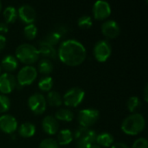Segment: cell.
Segmentation results:
<instances>
[{"mask_svg": "<svg viewBox=\"0 0 148 148\" xmlns=\"http://www.w3.org/2000/svg\"><path fill=\"white\" fill-rule=\"evenodd\" d=\"M58 57L61 62L68 66L75 67L82 64L86 57L85 47L77 40L69 39L63 41L58 49Z\"/></svg>", "mask_w": 148, "mask_h": 148, "instance_id": "cell-1", "label": "cell"}, {"mask_svg": "<svg viewBox=\"0 0 148 148\" xmlns=\"http://www.w3.org/2000/svg\"><path fill=\"white\" fill-rule=\"evenodd\" d=\"M146 126V121L142 114L134 113L124 119L121 124V130L127 135H137L140 134Z\"/></svg>", "mask_w": 148, "mask_h": 148, "instance_id": "cell-2", "label": "cell"}, {"mask_svg": "<svg viewBox=\"0 0 148 148\" xmlns=\"http://www.w3.org/2000/svg\"><path fill=\"white\" fill-rule=\"evenodd\" d=\"M15 54L16 58L27 65L35 63L39 58V52L37 49L29 43H23L19 45L16 48Z\"/></svg>", "mask_w": 148, "mask_h": 148, "instance_id": "cell-3", "label": "cell"}, {"mask_svg": "<svg viewBox=\"0 0 148 148\" xmlns=\"http://www.w3.org/2000/svg\"><path fill=\"white\" fill-rule=\"evenodd\" d=\"M96 133L95 131L88 128L80 127L75 131V140L77 148H89L96 140Z\"/></svg>", "mask_w": 148, "mask_h": 148, "instance_id": "cell-4", "label": "cell"}, {"mask_svg": "<svg viewBox=\"0 0 148 148\" xmlns=\"http://www.w3.org/2000/svg\"><path fill=\"white\" fill-rule=\"evenodd\" d=\"M85 96V92L80 88H72L69 89L63 95L62 102L71 108H75L80 105Z\"/></svg>", "mask_w": 148, "mask_h": 148, "instance_id": "cell-5", "label": "cell"}, {"mask_svg": "<svg viewBox=\"0 0 148 148\" xmlns=\"http://www.w3.org/2000/svg\"><path fill=\"white\" fill-rule=\"evenodd\" d=\"M78 122L83 127H88L93 126L97 122L100 118V113L95 108H86L82 109L78 114Z\"/></svg>", "mask_w": 148, "mask_h": 148, "instance_id": "cell-6", "label": "cell"}, {"mask_svg": "<svg viewBox=\"0 0 148 148\" xmlns=\"http://www.w3.org/2000/svg\"><path fill=\"white\" fill-rule=\"evenodd\" d=\"M37 76V71L35 67L27 65L23 68H22L18 74H17V82L21 86H28L34 82V81L36 79Z\"/></svg>", "mask_w": 148, "mask_h": 148, "instance_id": "cell-7", "label": "cell"}, {"mask_svg": "<svg viewBox=\"0 0 148 148\" xmlns=\"http://www.w3.org/2000/svg\"><path fill=\"white\" fill-rule=\"evenodd\" d=\"M112 48L107 40L97 42L94 47V56L99 62H106L111 56Z\"/></svg>", "mask_w": 148, "mask_h": 148, "instance_id": "cell-8", "label": "cell"}, {"mask_svg": "<svg viewBox=\"0 0 148 148\" xmlns=\"http://www.w3.org/2000/svg\"><path fill=\"white\" fill-rule=\"evenodd\" d=\"M28 106L29 109L35 114H42L46 110L47 101L44 96L42 94L36 93L29 96L28 100Z\"/></svg>", "mask_w": 148, "mask_h": 148, "instance_id": "cell-9", "label": "cell"}, {"mask_svg": "<svg viewBox=\"0 0 148 148\" xmlns=\"http://www.w3.org/2000/svg\"><path fill=\"white\" fill-rule=\"evenodd\" d=\"M111 14V7L109 3L103 0H98L93 7V15L96 20H105Z\"/></svg>", "mask_w": 148, "mask_h": 148, "instance_id": "cell-10", "label": "cell"}, {"mask_svg": "<svg viewBox=\"0 0 148 148\" xmlns=\"http://www.w3.org/2000/svg\"><path fill=\"white\" fill-rule=\"evenodd\" d=\"M16 86V81L13 75L3 73L0 75V92L6 95L11 93Z\"/></svg>", "mask_w": 148, "mask_h": 148, "instance_id": "cell-11", "label": "cell"}, {"mask_svg": "<svg viewBox=\"0 0 148 148\" xmlns=\"http://www.w3.org/2000/svg\"><path fill=\"white\" fill-rule=\"evenodd\" d=\"M102 34L108 39L116 38L121 32V28L114 20H108L101 25Z\"/></svg>", "mask_w": 148, "mask_h": 148, "instance_id": "cell-12", "label": "cell"}, {"mask_svg": "<svg viewBox=\"0 0 148 148\" xmlns=\"http://www.w3.org/2000/svg\"><path fill=\"white\" fill-rule=\"evenodd\" d=\"M17 128L16 120L10 114H3L0 116V130L5 134H13Z\"/></svg>", "mask_w": 148, "mask_h": 148, "instance_id": "cell-13", "label": "cell"}, {"mask_svg": "<svg viewBox=\"0 0 148 148\" xmlns=\"http://www.w3.org/2000/svg\"><path fill=\"white\" fill-rule=\"evenodd\" d=\"M17 15L19 16L20 19L27 25L33 23L36 17V10L29 4H23L20 6L17 11Z\"/></svg>", "mask_w": 148, "mask_h": 148, "instance_id": "cell-14", "label": "cell"}, {"mask_svg": "<svg viewBox=\"0 0 148 148\" xmlns=\"http://www.w3.org/2000/svg\"><path fill=\"white\" fill-rule=\"evenodd\" d=\"M42 126L44 132L49 135L56 134L59 128V124L57 120H56V118L51 115H48L43 118Z\"/></svg>", "mask_w": 148, "mask_h": 148, "instance_id": "cell-15", "label": "cell"}, {"mask_svg": "<svg viewBox=\"0 0 148 148\" xmlns=\"http://www.w3.org/2000/svg\"><path fill=\"white\" fill-rule=\"evenodd\" d=\"M39 55L43 56L44 57L47 58H51L55 59L56 57V51L54 49L53 46L50 44L47 43L45 41H40L38 43V49H37Z\"/></svg>", "mask_w": 148, "mask_h": 148, "instance_id": "cell-16", "label": "cell"}, {"mask_svg": "<svg viewBox=\"0 0 148 148\" xmlns=\"http://www.w3.org/2000/svg\"><path fill=\"white\" fill-rule=\"evenodd\" d=\"M2 68L6 71V73L13 72L17 68V60L15 56L8 55L3 58L1 62Z\"/></svg>", "mask_w": 148, "mask_h": 148, "instance_id": "cell-17", "label": "cell"}, {"mask_svg": "<svg viewBox=\"0 0 148 148\" xmlns=\"http://www.w3.org/2000/svg\"><path fill=\"white\" fill-rule=\"evenodd\" d=\"M114 140V138L111 134L104 132L96 136L95 142L98 144V146H101L104 147H109L113 145Z\"/></svg>", "mask_w": 148, "mask_h": 148, "instance_id": "cell-18", "label": "cell"}, {"mask_svg": "<svg viewBox=\"0 0 148 148\" xmlns=\"http://www.w3.org/2000/svg\"><path fill=\"white\" fill-rule=\"evenodd\" d=\"M18 133L20 134V136H22L23 138H30L36 133V127L34 124H32L30 122L23 123L18 129Z\"/></svg>", "mask_w": 148, "mask_h": 148, "instance_id": "cell-19", "label": "cell"}, {"mask_svg": "<svg viewBox=\"0 0 148 148\" xmlns=\"http://www.w3.org/2000/svg\"><path fill=\"white\" fill-rule=\"evenodd\" d=\"M73 140V134L69 129H62L57 135V144L60 146H66Z\"/></svg>", "mask_w": 148, "mask_h": 148, "instance_id": "cell-20", "label": "cell"}, {"mask_svg": "<svg viewBox=\"0 0 148 148\" xmlns=\"http://www.w3.org/2000/svg\"><path fill=\"white\" fill-rule=\"evenodd\" d=\"M5 23H13L17 18V11L13 6H7L3 12Z\"/></svg>", "mask_w": 148, "mask_h": 148, "instance_id": "cell-21", "label": "cell"}, {"mask_svg": "<svg viewBox=\"0 0 148 148\" xmlns=\"http://www.w3.org/2000/svg\"><path fill=\"white\" fill-rule=\"evenodd\" d=\"M47 101L52 107H59L62 104V97L56 91H49L47 95Z\"/></svg>", "mask_w": 148, "mask_h": 148, "instance_id": "cell-22", "label": "cell"}, {"mask_svg": "<svg viewBox=\"0 0 148 148\" xmlns=\"http://www.w3.org/2000/svg\"><path fill=\"white\" fill-rule=\"evenodd\" d=\"M55 118H56V120H58V121L69 122V121H73V119H74V114L69 109L62 108V109H59L56 113Z\"/></svg>", "mask_w": 148, "mask_h": 148, "instance_id": "cell-23", "label": "cell"}, {"mask_svg": "<svg viewBox=\"0 0 148 148\" xmlns=\"http://www.w3.org/2000/svg\"><path fill=\"white\" fill-rule=\"evenodd\" d=\"M38 70L43 75H49L53 71V64L49 59H42L38 63Z\"/></svg>", "mask_w": 148, "mask_h": 148, "instance_id": "cell-24", "label": "cell"}, {"mask_svg": "<svg viewBox=\"0 0 148 148\" xmlns=\"http://www.w3.org/2000/svg\"><path fill=\"white\" fill-rule=\"evenodd\" d=\"M53 87V79L49 76H43L38 82V88L44 92H49Z\"/></svg>", "mask_w": 148, "mask_h": 148, "instance_id": "cell-25", "label": "cell"}, {"mask_svg": "<svg viewBox=\"0 0 148 148\" xmlns=\"http://www.w3.org/2000/svg\"><path fill=\"white\" fill-rule=\"evenodd\" d=\"M61 39H62V36L59 33H57L56 31L54 30V31H51V32L48 33V35L46 36V37H45V39L43 41H45L47 43H49V44H50L51 46L54 47V45L57 44L61 41Z\"/></svg>", "mask_w": 148, "mask_h": 148, "instance_id": "cell-26", "label": "cell"}, {"mask_svg": "<svg viewBox=\"0 0 148 148\" xmlns=\"http://www.w3.org/2000/svg\"><path fill=\"white\" fill-rule=\"evenodd\" d=\"M23 34H24V36L27 39L33 40L36 36V34H37V28H36V26L35 24H33V23L28 24L23 29Z\"/></svg>", "mask_w": 148, "mask_h": 148, "instance_id": "cell-27", "label": "cell"}, {"mask_svg": "<svg viewBox=\"0 0 148 148\" xmlns=\"http://www.w3.org/2000/svg\"><path fill=\"white\" fill-rule=\"evenodd\" d=\"M127 107L128 110L132 113L137 111L140 107V100L137 96H131L127 103Z\"/></svg>", "mask_w": 148, "mask_h": 148, "instance_id": "cell-28", "label": "cell"}, {"mask_svg": "<svg viewBox=\"0 0 148 148\" xmlns=\"http://www.w3.org/2000/svg\"><path fill=\"white\" fill-rule=\"evenodd\" d=\"M77 24L81 29H89L93 24L92 18L89 16H82L78 19Z\"/></svg>", "mask_w": 148, "mask_h": 148, "instance_id": "cell-29", "label": "cell"}, {"mask_svg": "<svg viewBox=\"0 0 148 148\" xmlns=\"http://www.w3.org/2000/svg\"><path fill=\"white\" fill-rule=\"evenodd\" d=\"M10 108V99L3 95H0V114L7 112Z\"/></svg>", "mask_w": 148, "mask_h": 148, "instance_id": "cell-30", "label": "cell"}, {"mask_svg": "<svg viewBox=\"0 0 148 148\" xmlns=\"http://www.w3.org/2000/svg\"><path fill=\"white\" fill-rule=\"evenodd\" d=\"M38 148H59V146L53 139H45L41 141Z\"/></svg>", "mask_w": 148, "mask_h": 148, "instance_id": "cell-31", "label": "cell"}, {"mask_svg": "<svg viewBox=\"0 0 148 148\" xmlns=\"http://www.w3.org/2000/svg\"><path fill=\"white\" fill-rule=\"evenodd\" d=\"M132 148H148L147 140L145 138H140L136 140L134 142Z\"/></svg>", "mask_w": 148, "mask_h": 148, "instance_id": "cell-32", "label": "cell"}, {"mask_svg": "<svg viewBox=\"0 0 148 148\" xmlns=\"http://www.w3.org/2000/svg\"><path fill=\"white\" fill-rule=\"evenodd\" d=\"M55 31H56L57 33H59L62 36L64 34H66L68 32V28L65 25H58V27L56 28V29Z\"/></svg>", "mask_w": 148, "mask_h": 148, "instance_id": "cell-33", "label": "cell"}, {"mask_svg": "<svg viewBox=\"0 0 148 148\" xmlns=\"http://www.w3.org/2000/svg\"><path fill=\"white\" fill-rule=\"evenodd\" d=\"M111 148H129V147L125 144V143H122V142H117L114 145L111 146Z\"/></svg>", "mask_w": 148, "mask_h": 148, "instance_id": "cell-34", "label": "cell"}, {"mask_svg": "<svg viewBox=\"0 0 148 148\" xmlns=\"http://www.w3.org/2000/svg\"><path fill=\"white\" fill-rule=\"evenodd\" d=\"M6 45V38L3 36L0 35V51H2Z\"/></svg>", "mask_w": 148, "mask_h": 148, "instance_id": "cell-35", "label": "cell"}, {"mask_svg": "<svg viewBox=\"0 0 148 148\" xmlns=\"http://www.w3.org/2000/svg\"><path fill=\"white\" fill-rule=\"evenodd\" d=\"M8 32V26L5 23H0V33Z\"/></svg>", "mask_w": 148, "mask_h": 148, "instance_id": "cell-36", "label": "cell"}, {"mask_svg": "<svg viewBox=\"0 0 148 148\" xmlns=\"http://www.w3.org/2000/svg\"><path fill=\"white\" fill-rule=\"evenodd\" d=\"M144 100L145 101H148V86L146 85L145 86V88H144Z\"/></svg>", "mask_w": 148, "mask_h": 148, "instance_id": "cell-37", "label": "cell"}, {"mask_svg": "<svg viewBox=\"0 0 148 148\" xmlns=\"http://www.w3.org/2000/svg\"><path fill=\"white\" fill-rule=\"evenodd\" d=\"M89 148H101L100 146H98V145H96V144H94L93 146H91Z\"/></svg>", "mask_w": 148, "mask_h": 148, "instance_id": "cell-38", "label": "cell"}, {"mask_svg": "<svg viewBox=\"0 0 148 148\" xmlns=\"http://www.w3.org/2000/svg\"><path fill=\"white\" fill-rule=\"evenodd\" d=\"M1 10H2V3H1V2H0V11H1Z\"/></svg>", "mask_w": 148, "mask_h": 148, "instance_id": "cell-39", "label": "cell"}, {"mask_svg": "<svg viewBox=\"0 0 148 148\" xmlns=\"http://www.w3.org/2000/svg\"><path fill=\"white\" fill-rule=\"evenodd\" d=\"M1 73H2V68H1V66H0V75H1Z\"/></svg>", "mask_w": 148, "mask_h": 148, "instance_id": "cell-40", "label": "cell"}]
</instances>
